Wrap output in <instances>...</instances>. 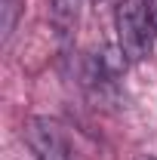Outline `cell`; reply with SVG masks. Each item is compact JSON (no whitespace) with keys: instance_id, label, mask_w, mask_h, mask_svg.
Wrapping results in <instances>:
<instances>
[{"instance_id":"1","label":"cell","mask_w":157,"mask_h":160,"mask_svg":"<svg viewBox=\"0 0 157 160\" xmlns=\"http://www.w3.org/2000/svg\"><path fill=\"white\" fill-rule=\"evenodd\" d=\"M114 28H117V46L126 62H142L151 49V6L148 0H117L114 9Z\"/></svg>"},{"instance_id":"2","label":"cell","mask_w":157,"mask_h":160,"mask_svg":"<svg viewBox=\"0 0 157 160\" xmlns=\"http://www.w3.org/2000/svg\"><path fill=\"white\" fill-rule=\"evenodd\" d=\"M25 142L34 160H71L68 136L53 117H31L25 123Z\"/></svg>"},{"instance_id":"3","label":"cell","mask_w":157,"mask_h":160,"mask_svg":"<svg viewBox=\"0 0 157 160\" xmlns=\"http://www.w3.org/2000/svg\"><path fill=\"white\" fill-rule=\"evenodd\" d=\"M80 6H83V0H49V22L62 37H68L77 28Z\"/></svg>"},{"instance_id":"4","label":"cell","mask_w":157,"mask_h":160,"mask_svg":"<svg viewBox=\"0 0 157 160\" xmlns=\"http://www.w3.org/2000/svg\"><path fill=\"white\" fill-rule=\"evenodd\" d=\"M22 16H25V0H0V40L3 43L13 40Z\"/></svg>"},{"instance_id":"5","label":"cell","mask_w":157,"mask_h":160,"mask_svg":"<svg viewBox=\"0 0 157 160\" xmlns=\"http://www.w3.org/2000/svg\"><path fill=\"white\" fill-rule=\"evenodd\" d=\"M148 6H151V22H154V37H157V0H148Z\"/></svg>"},{"instance_id":"6","label":"cell","mask_w":157,"mask_h":160,"mask_svg":"<svg viewBox=\"0 0 157 160\" xmlns=\"http://www.w3.org/2000/svg\"><path fill=\"white\" fill-rule=\"evenodd\" d=\"M136 160H157L154 154H136Z\"/></svg>"}]
</instances>
